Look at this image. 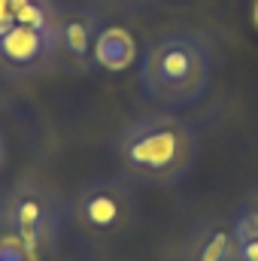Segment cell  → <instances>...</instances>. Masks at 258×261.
<instances>
[{"mask_svg":"<svg viewBox=\"0 0 258 261\" xmlns=\"http://www.w3.org/2000/svg\"><path fill=\"white\" fill-rule=\"evenodd\" d=\"M197 130L173 113H143L131 119L116 140V155L131 182L149 189L179 186L197 164Z\"/></svg>","mask_w":258,"mask_h":261,"instance_id":"1","label":"cell"},{"mask_svg":"<svg viewBox=\"0 0 258 261\" xmlns=\"http://www.w3.org/2000/svg\"><path fill=\"white\" fill-rule=\"evenodd\" d=\"M140 91L161 107H192L213 79V49L197 31H170L140 55Z\"/></svg>","mask_w":258,"mask_h":261,"instance_id":"2","label":"cell"},{"mask_svg":"<svg viewBox=\"0 0 258 261\" xmlns=\"http://www.w3.org/2000/svg\"><path fill=\"white\" fill-rule=\"evenodd\" d=\"M61 197L37 179L15 182L0 200V228L28 252L52 246L61 234Z\"/></svg>","mask_w":258,"mask_h":261,"instance_id":"3","label":"cell"},{"mask_svg":"<svg viewBox=\"0 0 258 261\" xmlns=\"http://www.w3.org/2000/svg\"><path fill=\"white\" fill-rule=\"evenodd\" d=\"M137 200L125 179L94 176L70 200V219L88 240H119L137 222Z\"/></svg>","mask_w":258,"mask_h":261,"instance_id":"4","label":"cell"},{"mask_svg":"<svg viewBox=\"0 0 258 261\" xmlns=\"http://www.w3.org/2000/svg\"><path fill=\"white\" fill-rule=\"evenodd\" d=\"M58 58V31L12 24L0 34V70L6 76H37Z\"/></svg>","mask_w":258,"mask_h":261,"instance_id":"5","label":"cell"},{"mask_svg":"<svg viewBox=\"0 0 258 261\" xmlns=\"http://www.w3.org/2000/svg\"><path fill=\"white\" fill-rule=\"evenodd\" d=\"M104 15L94 3H67L61 6V18H58V55L67 61L70 70L85 73L91 70V49L94 40L104 28Z\"/></svg>","mask_w":258,"mask_h":261,"instance_id":"6","label":"cell"},{"mask_svg":"<svg viewBox=\"0 0 258 261\" xmlns=\"http://www.w3.org/2000/svg\"><path fill=\"white\" fill-rule=\"evenodd\" d=\"M183 261H240L231 219H213L194 228L183 246Z\"/></svg>","mask_w":258,"mask_h":261,"instance_id":"7","label":"cell"},{"mask_svg":"<svg viewBox=\"0 0 258 261\" xmlns=\"http://www.w3.org/2000/svg\"><path fill=\"white\" fill-rule=\"evenodd\" d=\"M91 64L110 73H122L137 64V40L128 28L122 24H104L94 49H91Z\"/></svg>","mask_w":258,"mask_h":261,"instance_id":"8","label":"cell"},{"mask_svg":"<svg viewBox=\"0 0 258 261\" xmlns=\"http://www.w3.org/2000/svg\"><path fill=\"white\" fill-rule=\"evenodd\" d=\"M58 18H61L58 0H0V34L12 24L58 31Z\"/></svg>","mask_w":258,"mask_h":261,"instance_id":"9","label":"cell"},{"mask_svg":"<svg viewBox=\"0 0 258 261\" xmlns=\"http://www.w3.org/2000/svg\"><path fill=\"white\" fill-rule=\"evenodd\" d=\"M231 225H234V237H237V258L258 261V219L237 206Z\"/></svg>","mask_w":258,"mask_h":261,"instance_id":"10","label":"cell"},{"mask_svg":"<svg viewBox=\"0 0 258 261\" xmlns=\"http://www.w3.org/2000/svg\"><path fill=\"white\" fill-rule=\"evenodd\" d=\"M161 0H104L107 9L113 12H122V15H137V12H146L152 6H158Z\"/></svg>","mask_w":258,"mask_h":261,"instance_id":"11","label":"cell"},{"mask_svg":"<svg viewBox=\"0 0 258 261\" xmlns=\"http://www.w3.org/2000/svg\"><path fill=\"white\" fill-rule=\"evenodd\" d=\"M240 210H246V213H252L258 219V186H252L246 195H243V200H240Z\"/></svg>","mask_w":258,"mask_h":261,"instance_id":"12","label":"cell"},{"mask_svg":"<svg viewBox=\"0 0 258 261\" xmlns=\"http://www.w3.org/2000/svg\"><path fill=\"white\" fill-rule=\"evenodd\" d=\"M3 152H6V149H3V137H0V167H3Z\"/></svg>","mask_w":258,"mask_h":261,"instance_id":"13","label":"cell"},{"mask_svg":"<svg viewBox=\"0 0 258 261\" xmlns=\"http://www.w3.org/2000/svg\"><path fill=\"white\" fill-rule=\"evenodd\" d=\"M255 21H258V0H255Z\"/></svg>","mask_w":258,"mask_h":261,"instance_id":"14","label":"cell"}]
</instances>
